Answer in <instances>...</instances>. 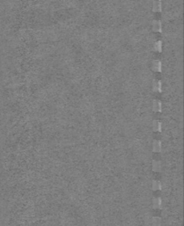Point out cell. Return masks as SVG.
<instances>
[{
  "label": "cell",
  "instance_id": "30bf717a",
  "mask_svg": "<svg viewBox=\"0 0 184 226\" xmlns=\"http://www.w3.org/2000/svg\"><path fill=\"white\" fill-rule=\"evenodd\" d=\"M162 125L159 120H153L152 121V130L153 131H161Z\"/></svg>",
  "mask_w": 184,
  "mask_h": 226
},
{
  "label": "cell",
  "instance_id": "7c38bea8",
  "mask_svg": "<svg viewBox=\"0 0 184 226\" xmlns=\"http://www.w3.org/2000/svg\"><path fill=\"white\" fill-rule=\"evenodd\" d=\"M153 49L156 51H161L162 50V42L161 41H157L154 44H153Z\"/></svg>",
  "mask_w": 184,
  "mask_h": 226
},
{
  "label": "cell",
  "instance_id": "6da1fadb",
  "mask_svg": "<svg viewBox=\"0 0 184 226\" xmlns=\"http://www.w3.org/2000/svg\"><path fill=\"white\" fill-rule=\"evenodd\" d=\"M152 110L155 112H160L162 110V103L159 100H153L152 101Z\"/></svg>",
  "mask_w": 184,
  "mask_h": 226
},
{
  "label": "cell",
  "instance_id": "9c48e42d",
  "mask_svg": "<svg viewBox=\"0 0 184 226\" xmlns=\"http://www.w3.org/2000/svg\"><path fill=\"white\" fill-rule=\"evenodd\" d=\"M162 188L161 183L159 180H152V189L153 191H157V190H160Z\"/></svg>",
  "mask_w": 184,
  "mask_h": 226
},
{
  "label": "cell",
  "instance_id": "7a4b0ae2",
  "mask_svg": "<svg viewBox=\"0 0 184 226\" xmlns=\"http://www.w3.org/2000/svg\"><path fill=\"white\" fill-rule=\"evenodd\" d=\"M152 89L155 92H161V90H162V82L159 80H153V81H152Z\"/></svg>",
  "mask_w": 184,
  "mask_h": 226
},
{
  "label": "cell",
  "instance_id": "3957f363",
  "mask_svg": "<svg viewBox=\"0 0 184 226\" xmlns=\"http://www.w3.org/2000/svg\"><path fill=\"white\" fill-rule=\"evenodd\" d=\"M162 68L161 62L158 59H155L152 62V69L155 72H160Z\"/></svg>",
  "mask_w": 184,
  "mask_h": 226
},
{
  "label": "cell",
  "instance_id": "ba28073f",
  "mask_svg": "<svg viewBox=\"0 0 184 226\" xmlns=\"http://www.w3.org/2000/svg\"><path fill=\"white\" fill-rule=\"evenodd\" d=\"M152 170L154 171H160L161 170V162L158 160L152 161Z\"/></svg>",
  "mask_w": 184,
  "mask_h": 226
},
{
  "label": "cell",
  "instance_id": "277c9868",
  "mask_svg": "<svg viewBox=\"0 0 184 226\" xmlns=\"http://www.w3.org/2000/svg\"><path fill=\"white\" fill-rule=\"evenodd\" d=\"M152 29L155 32H160L162 30V24L160 21H153L152 23Z\"/></svg>",
  "mask_w": 184,
  "mask_h": 226
},
{
  "label": "cell",
  "instance_id": "8fae6325",
  "mask_svg": "<svg viewBox=\"0 0 184 226\" xmlns=\"http://www.w3.org/2000/svg\"><path fill=\"white\" fill-rule=\"evenodd\" d=\"M162 225V219L159 216L152 217V226H161Z\"/></svg>",
  "mask_w": 184,
  "mask_h": 226
},
{
  "label": "cell",
  "instance_id": "5b68a950",
  "mask_svg": "<svg viewBox=\"0 0 184 226\" xmlns=\"http://www.w3.org/2000/svg\"><path fill=\"white\" fill-rule=\"evenodd\" d=\"M160 149H161V141L154 140L152 142V150L154 152H159L160 151Z\"/></svg>",
  "mask_w": 184,
  "mask_h": 226
},
{
  "label": "cell",
  "instance_id": "8992f818",
  "mask_svg": "<svg viewBox=\"0 0 184 226\" xmlns=\"http://www.w3.org/2000/svg\"><path fill=\"white\" fill-rule=\"evenodd\" d=\"M161 205H162V200L161 198H159V197H154L152 199V207L154 208H161Z\"/></svg>",
  "mask_w": 184,
  "mask_h": 226
},
{
  "label": "cell",
  "instance_id": "52a82bcc",
  "mask_svg": "<svg viewBox=\"0 0 184 226\" xmlns=\"http://www.w3.org/2000/svg\"><path fill=\"white\" fill-rule=\"evenodd\" d=\"M152 10L154 12H160L161 11V1L155 0L152 3Z\"/></svg>",
  "mask_w": 184,
  "mask_h": 226
}]
</instances>
